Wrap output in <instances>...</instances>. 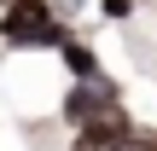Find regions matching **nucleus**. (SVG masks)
<instances>
[{
	"mask_svg": "<svg viewBox=\"0 0 157 151\" xmlns=\"http://www.w3.org/2000/svg\"><path fill=\"white\" fill-rule=\"evenodd\" d=\"M99 6H105V17H128L134 12V0H99Z\"/></svg>",
	"mask_w": 157,
	"mask_h": 151,
	"instance_id": "423d86ee",
	"label": "nucleus"
},
{
	"mask_svg": "<svg viewBox=\"0 0 157 151\" xmlns=\"http://www.w3.org/2000/svg\"><path fill=\"white\" fill-rule=\"evenodd\" d=\"M58 52H64V64H70V76H76V81H99V76H105V70H99V58H93L82 41H64Z\"/></svg>",
	"mask_w": 157,
	"mask_h": 151,
	"instance_id": "20e7f679",
	"label": "nucleus"
},
{
	"mask_svg": "<svg viewBox=\"0 0 157 151\" xmlns=\"http://www.w3.org/2000/svg\"><path fill=\"white\" fill-rule=\"evenodd\" d=\"M111 111H122V87L111 81V76H99V81H76L70 93H64V122L82 134V128H93V122H105Z\"/></svg>",
	"mask_w": 157,
	"mask_h": 151,
	"instance_id": "f03ea898",
	"label": "nucleus"
},
{
	"mask_svg": "<svg viewBox=\"0 0 157 151\" xmlns=\"http://www.w3.org/2000/svg\"><path fill=\"white\" fill-rule=\"evenodd\" d=\"M0 35L6 47H64V23L47 12V0H12L6 17H0Z\"/></svg>",
	"mask_w": 157,
	"mask_h": 151,
	"instance_id": "f257e3e1",
	"label": "nucleus"
},
{
	"mask_svg": "<svg viewBox=\"0 0 157 151\" xmlns=\"http://www.w3.org/2000/svg\"><path fill=\"white\" fill-rule=\"evenodd\" d=\"M111 151H157V134H151V128H134L122 145H111Z\"/></svg>",
	"mask_w": 157,
	"mask_h": 151,
	"instance_id": "39448f33",
	"label": "nucleus"
},
{
	"mask_svg": "<svg viewBox=\"0 0 157 151\" xmlns=\"http://www.w3.org/2000/svg\"><path fill=\"white\" fill-rule=\"evenodd\" d=\"M128 134H134V116L128 111H111L105 122H93V128L76 134V151H111V145H122Z\"/></svg>",
	"mask_w": 157,
	"mask_h": 151,
	"instance_id": "7ed1b4c3",
	"label": "nucleus"
}]
</instances>
